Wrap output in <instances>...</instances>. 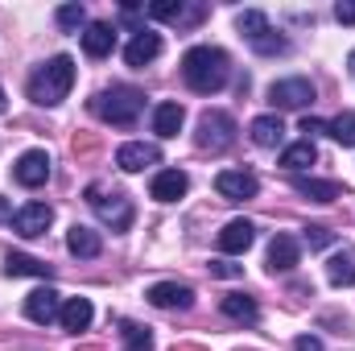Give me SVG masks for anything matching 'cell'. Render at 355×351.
I'll list each match as a JSON object with an SVG mask.
<instances>
[{"mask_svg":"<svg viewBox=\"0 0 355 351\" xmlns=\"http://www.w3.org/2000/svg\"><path fill=\"white\" fill-rule=\"evenodd\" d=\"M227 75H232V62H227V54L219 46H194L182 58V79H186V87L198 91V95L223 91Z\"/></svg>","mask_w":355,"mask_h":351,"instance_id":"obj_1","label":"cell"},{"mask_svg":"<svg viewBox=\"0 0 355 351\" xmlns=\"http://www.w3.org/2000/svg\"><path fill=\"white\" fill-rule=\"evenodd\" d=\"M75 83V58L71 54H54L46 67H37L29 75V99L42 103V108H54L67 99V91Z\"/></svg>","mask_w":355,"mask_h":351,"instance_id":"obj_2","label":"cell"},{"mask_svg":"<svg viewBox=\"0 0 355 351\" xmlns=\"http://www.w3.org/2000/svg\"><path fill=\"white\" fill-rule=\"evenodd\" d=\"M91 112H95L103 124H112V128H132V124L141 120V112H145V95L137 87L99 91V95L91 99Z\"/></svg>","mask_w":355,"mask_h":351,"instance_id":"obj_3","label":"cell"},{"mask_svg":"<svg viewBox=\"0 0 355 351\" xmlns=\"http://www.w3.org/2000/svg\"><path fill=\"white\" fill-rule=\"evenodd\" d=\"M87 203H91V211L99 215L103 228H112V232H128L132 228V198L128 194L103 190V186H87Z\"/></svg>","mask_w":355,"mask_h":351,"instance_id":"obj_4","label":"cell"},{"mask_svg":"<svg viewBox=\"0 0 355 351\" xmlns=\"http://www.w3.org/2000/svg\"><path fill=\"white\" fill-rule=\"evenodd\" d=\"M194 145L207 149V153H223V149H232V145H236V120H232L227 112H219V108L202 112V116H198Z\"/></svg>","mask_w":355,"mask_h":351,"instance_id":"obj_5","label":"cell"},{"mask_svg":"<svg viewBox=\"0 0 355 351\" xmlns=\"http://www.w3.org/2000/svg\"><path fill=\"white\" fill-rule=\"evenodd\" d=\"M314 83L310 79H302V75H293V79H277L272 87H268V103L272 108H281V112H297V108H310L314 103Z\"/></svg>","mask_w":355,"mask_h":351,"instance_id":"obj_6","label":"cell"},{"mask_svg":"<svg viewBox=\"0 0 355 351\" xmlns=\"http://www.w3.org/2000/svg\"><path fill=\"white\" fill-rule=\"evenodd\" d=\"M50 223H54V211H50L46 203H25L21 211H12V232H17V236H25V240L46 236V232H50Z\"/></svg>","mask_w":355,"mask_h":351,"instance_id":"obj_7","label":"cell"},{"mask_svg":"<svg viewBox=\"0 0 355 351\" xmlns=\"http://www.w3.org/2000/svg\"><path fill=\"white\" fill-rule=\"evenodd\" d=\"M12 178H17L21 186H29V190L46 186V182H50V153H46V149H25V153L17 157V166H12Z\"/></svg>","mask_w":355,"mask_h":351,"instance_id":"obj_8","label":"cell"},{"mask_svg":"<svg viewBox=\"0 0 355 351\" xmlns=\"http://www.w3.org/2000/svg\"><path fill=\"white\" fill-rule=\"evenodd\" d=\"M25 314H29V323H37V327H50V323L62 314V293H58L54 285H42V289H33V293L25 298Z\"/></svg>","mask_w":355,"mask_h":351,"instance_id":"obj_9","label":"cell"},{"mask_svg":"<svg viewBox=\"0 0 355 351\" xmlns=\"http://www.w3.org/2000/svg\"><path fill=\"white\" fill-rule=\"evenodd\" d=\"M215 190L227 198V203H244V198H257L261 194V182L252 170H223L215 178Z\"/></svg>","mask_w":355,"mask_h":351,"instance_id":"obj_10","label":"cell"},{"mask_svg":"<svg viewBox=\"0 0 355 351\" xmlns=\"http://www.w3.org/2000/svg\"><path fill=\"white\" fill-rule=\"evenodd\" d=\"M157 162H162V149L149 145V141H128V145L116 149V166H120L124 174H141V170H149V166H157Z\"/></svg>","mask_w":355,"mask_h":351,"instance_id":"obj_11","label":"cell"},{"mask_svg":"<svg viewBox=\"0 0 355 351\" xmlns=\"http://www.w3.org/2000/svg\"><path fill=\"white\" fill-rule=\"evenodd\" d=\"M145 298H149L157 310H190V306H194V289H190V285H178V281H157V285H149Z\"/></svg>","mask_w":355,"mask_h":351,"instance_id":"obj_12","label":"cell"},{"mask_svg":"<svg viewBox=\"0 0 355 351\" xmlns=\"http://www.w3.org/2000/svg\"><path fill=\"white\" fill-rule=\"evenodd\" d=\"M157 54H162V33H153V29H137V33H132V42L124 46V62H128V67H137V71H141V67H149Z\"/></svg>","mask_w":355,"mask_h":351,"instance_id":"obj_13","label":"cell"},{"mask_svg":"<svg viewBox=\"0 0 355 351\" xmlns=\"http://www.w3.org/2000/svg\"><path fill=\"white\" fill-rule=\"evenodd\" d=\"M252 240H257V228H252L248 219H232V223L219 232V252L240 257V252H248V248H252Z\"/></svg>","mask_w":355,"mask_h":351,"instance_id":"obj_14","label":"cell"},{"mask_svg":"<svg viewBox=\"0 0 355 351\" xmlns=\"http://www.w3.org/2000/svg\"><path fill=\"white\" fill-rule=\"evenodd\" d=\"M67 248H71V257H79V261H95L99 252H103V236L87 228V223H75L71 232H67Z\"/></svg>","mask_w":355,"mask_h":351,"instance_id":"obj_15","label":"cell"},{"mask_svg":"<svg viewBox=\"0 0 355 351\" xmlns=\"http://www.w3.org/2000/svg\"><path fill=\"white\" fill-rule=\"evenodd\" d=\"M297 261H302V244L293 236H277L268 244V273H289V268H297Z\"/></svg>","mask_w":355,"mask_h":351,"instance_id":"obj_16","label":"cell"},{"mask_svg":"<svg viewBox=\"0 0 355 351\" xmlns=\"http://www.w3.org/2000/svg\"><path fill=\"white\" fill-rule=\"evenodd\" d=\"M83 50H87L91 58H107V54L116 50V25L91 21L87 29H83Z\"/></svg>","mask_w":355,"mask_h":351,"instance_id":"obj_17","label":"cell"},{"mask_svg":"<svg viewBox=\"0 0 355 351\" xmlns=\"http://www.w3.org/2000/svg\"><path fill=\"white\" fill-rule=\"evenodd\" d=\"M186 190H190V178L182 174V170H162V174L153 178V186H149V194L157 203H178V198H186Z\"/></svg>","mask_w":355,"mask_h":351,"instance_id":"obj_18","label":"cell"},{"mask_svg":"<svg viewBox=\"0 0 355 351\" xmlns=\"http://www.w3.org/2000/svg\"><path fill=\"white\" fill-rule=\"evenodd\" d=\"M91 318H95V306H91L87 298H67V302H62V314H58L62 331L79 335V331H87L91 327Z\"/></svg>","mask_w":355,"mask_h":351,"instance_id":"obj_19","label":"cell"},{"mask_svg":"<svg viewBox=\"0 0 355 351\" xmlns=\"http://www.w3.org/2000/svg\"><path fill=\"white\" fill-rule=\"evenodd\" d=\"M182 120H186V108L174 103V99H166V103L153 108V132H157L162 141H170V137L182 132Z\"/></svg>","mask_w":355,"mask_h":351,"instance_id":"obj_20","label":"cell"},{"mask_svg":"<svg viewBox=\"0 0 355 351\" xmlns=\"http://www.w3.org/2000/svg\"><path fill=\"white\" fill-rule=\"evenodd\" d=\"M248 137H252V145H261V149H277V145L285 141V124H281V116H257L252 128H248Z\"/></svg>","mask_w":355,"mask_h":351,"instance_id":"obj_21","label":"cell"},{"mask_svg":"<svg viewBox=\"0 0 355 351\" xmlns=\"http://www.w3.org/2000/svg\"><path fill=\"white\" fill-rule=\"evenodd\" d=\"M145 12H149L153 21H178V25H182V21H198V17H202V8H190L186 0H153Z\"/></svg>","mask_w":355,"mask_h":351,"instance_id":"obj_22","label":"cell"},{"mask_svg":"<svg viewBox=\"0 0 355 351\" xmlns=\"http://www.w3.org/2000/svg\"><path fill=\"white\" fill-rule=\"evenodd\" d=\"M314 162H318L314 141H293V145H285V149H281V166H285L289 174H302V170H310Z\"/></svg>","mask_w":355,"mask_h":351,"instance_id":"obj_23","label":"cell"},{"mask_svg":"<svg viewBox=\"0 0 355 351\" xmlns=\"http://www.w3.org/2000/svg\"><path fill=\"white\" fill-rule=\"evenodd\" d=\"M293 190L302 198H314V203H335L343 194L339 182H327V178H293Z\"/></svg>","mask_w":355,"mask_h":351,"instance_id":"obj_24","label":"cell"},{"mask_svg":"<svg viewBox=\"0 0 355 351\" xmlns=\"http://www.w3.org/2000/svg\"><path fill=\"white\" fill-rule=\"evenodd\" d=\"M219 310L232 318V323H257L261 318V306H257V298H248V293H227L223 302H219Z\"/></svg>","mask_w":355,"mask_h":351,"instance_id":"obj_25","label":"cell"},{"mask_svg":"<svg viewBox=\"0 0 355 351\" xmlns=\"http://www.w3.org/2000/svg\"><path fill=\"white\" fill-rule=\"evenodd\" d=\"M4 273L8 277H42V281H50V264L46 261H37V257H25V252H8L4 257Z\"/></svg>","mask_w":355,"mask_h":351,"instance_id":"obj_26","label":"cell"},{"mask_svg":"<svg viewBox=\"0 0 355 351\" xmlns=\"http://www.w3.org/2000/svg\"><path fill=\"white\" fill-rule=\"evenodd\" d=\"M327 277H331V285H339V289L355 285V248H339V252L327 261Z\"/></svg>","mask_w":355,"mask_h":351,"instance_id":"obj_27","label":"cell"},{"mask_svg":"<svg viewBox=\"0 0 355 351\" xmlns=\"http://www.w3.org/2000/svg\"><path fill=\"white\" fill-rule=\"evenodd\" d=\"M236 29H240L248 42H257V37H261V33H268L272 25H268V17L261 12V8H244V12L236 17Z\"/></svg>","mask_w":355,"mask_h":351,"instance_id":"obj_28","label":"cell"},{"mask_svg":"<svg viewBox=\"0 0 355 351\" xmlns=\"http://www.w3.org/2000/svg\"><path fill=\"white\" fill-rule=\"evenodd\" d=\"M327 137H335L339 145H355V112H339L335 120H327Z\"/></svg>","mask_w":355,"mask_h":351,"instance_id":"obj_29","label":"cell"},{"mask_svg":"<svg viewBox=\"0 0 355 351\" xmlns=\"http://www.w3.org/2000/svg\"><path fill=\"white\" fill-rule=\"evenodd\" d=\"M124 343H128V351H153V331L149 327H141V323H124Z\"/></svg>","mask_w":355,"mask_h":351,"instance_id":"obj_30","label":"cell"},{"mask_svg":"<svg viewBox=\"0 0 355 351\" xmlns=\"http://www.w3.org/2000/svg\"><path fill=\"white\" fill-rule=\"evenodd\" d=\"M58 25H62L67 33L87 29V8H83V4H62V8H58Z\"/></svg>","mask_w":355,"mask_h":351,"instance_id":"obj_31","label":"cell"},{"mask_svg":"<svg viewBox=\"0 0 355 351\" xmlns=\"http://www.w3.org/2000/svg\"><path fill=\"white\" fill-rule=\"evenodd\" d=\"M248 46H252L257 54H285V50H289V42H285L281 33H272V29H268V33H261L257 42H248Z\"/></svg>","mask_w":355,"mask_h":351,"instance_id":"obj_32","label":"cell"},{"mask_svg":"<svg viewBox=\"0 0 355 351\" xmlns=\"http://www.w3.org/2000/svg\"><path fill=\"white\" fill-rule=\"evenodd\" d=\"M302 240H306L310 248H327V244H331L335 236H331V232H327L322 223H310V228H302Z\"/></svg>","mask_w":355,"mask_h":351,"instance_id":"obj_33","label":"cell"},{"mask_svg":"<svg viewBox=\"0 0 355 351\" xmlns=\"http://www.w3.org/2000/svg\"><path fill=\"white\" fill-rule=\"evenodd\" d=\"M335 21L339 25H355V0H339L335 4Z\"/></svg>","mask_w":355,"mask_h":351,"instance_id":"obj_34","label":"cell"},{"mask_svg":"<svg viewBox=\"0 0 355 351\" xmlns=\"http://www.w3.org/2000/svg\"><path fill=\"white\" fill-rule=\"evenodd\" d=\"M302 132H306V141H310V137H322V132H327V120L306 116V120H302Z\"/></svg>","mask_w":355,"mask_h":351,"instance_id":"obj_35","label":"cell"},{"mask_svg":"<svg viewBox=\"0 0 355 351\" xmlns=\"http://www.w3.org/2000/svg\"><path fill=\"white\" fill-rule=\"evenodd\" d=\"M211 273H215V277H240L244 268H240V264H227V261H211Z\"/></svg>","mask_w":355,"mask_h":351,"instance_id":"obj_36","label":"cell"},{"mask_svg":"<svg viewBox=\"0 0 355 351\" xmlns=\"http://www.w3.org/2000/svg\"><path fill=\"white\" fill-rule=\"evenodd\" d=\"M293 351H327L314 335H297V343H293Z\"/></svg>","mask_w":355,"mask_h":351,"instance_id":"obj_37","label":"cell"},{"mask_svg":"<svg viewBox=\"0 0 355 351\" xmlns=\"http://www.w3.org/2000/svg\"><path fill=\"white\" fill-rule=\"evenodd\" d=\"M0 116H4V87H0Z\"/></svg>","mask_w":355,"mask_h":351,"instance_id":"obj_38","label":"cell"},{"mask_svg":"<svg viewBox=\"0 0 355 351\" xmlns=\"http://www.w3.org/2000/svg\"><path fill=\"white\" fill-rule=\"evenodd\" d=\"M352 75H355V54H352Z\"/></svg>","mask_w":355,"mask_h":351,"instance_id":"obj_39","label":"cell"}]
</instances>
